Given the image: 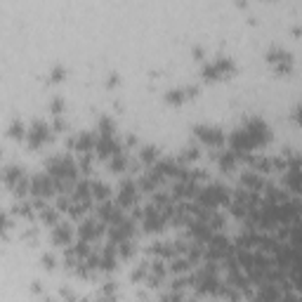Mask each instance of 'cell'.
Returning <instances> with one entry per match:
<instances>
[{
    "label": "cell",
    "mask_w": 302,
    "mask_h": 302,
    "mask_svg": "<svg viewBox=\"0 0 302 302\" xmlns=\"http://www.w3.org/2000/svg\"><path fill=\"white\" fill-rule=\"evenodd\" d=\"M234 71V64H231V59H227V57H220V59H215V62H210L208 66L203 68V76L210 80L215 78H229V74Z\"/></svg>",
    "instance_id": "6da1fadb"
},
{
    "label": "cell",
    "mask_w": 302,
    "mask_h": 302,
    "mask_svg": "<svg viewBox=\"0 0 302 302\" xmlns=\"http://www.w3.org/2000/svg\"><path fill=\"white\" fill-rule=\"evenodd\" d=\"M59 184V182H57L55 177H52V175H38V177H33L31 179V191L33 194H36V196H50V194H52V189H55V187Z\"/></svg>",
    "instance_id": "7a4b0ae2"
},
{
    "label": "cell",
    "mask_w": 302,
    "mask_h": 302,
    "mask_svg": "<svg viewBox=\"0 0 302 302\" xmlns=\"http://www.w3.org/2000/svg\"><path fill=\"white\" fill-rule=\"evenodd\" d=\"M196 135L203 140V142H208L210 147H220V144L224 142V135H222V130H217L213 128V125H198L196 128Z\"/></svg>",
    "instance_id": "3957f363"
},
{
    "label": "cell",
    "mask_w": 302,
    "mask_h": 302,
    "mask_svg": "<svg viewBox=\"0 0 302 302\" xmlns=\"http://www.w3.org/2000/svg\"><path fill=\"white\" fill-rule=\"evenodd\" d=\"M267 62L276 64L278 71H290V55L286 50H269L267 52Z\"/></svg>",
    "instance_id": "277c9868"
},
{
    "label": "cell",
    "mask_w": 302,
    "mask_h": 302,
    "mask_svg": "<svg viewBox=\"0 0 302 302\" xmlns=\"http://www.w3.org/2000/svg\"><path fill=\"white\" fill-rule=\"evenodd\" d=\"M48 132H50V130H48V125H45V123H40V121H38V123H33L31 130L26 132V137H29V144H31V147H40V144L48 140Z\"/></svg>",
    "instance_id": "5b68a950"
},
{
    "label": "cell",
    "mask_w": 302,
    "mask_h": 302,
    "mask_svg": "<svg viewBox=\"0 0 302 302\" xmlns=\"http://www.w3.org/2000/svg\"><path fill=\"white\" fill-rule=\"evenodd\" d=\"M196 95V87H184V90H173V92H168V102H173V104H179V102H184V99L194 97Z\"/></svg>",
    "instance_id": "8992f818"
},
{
    "label": "cell",
    "mask_w": 302,
    "mask_h": 302,
    "mask_svg": "<svg viewBox=\"0 0 302 302\" xmlns=\"http://www.w3.org/2000/svg\"><path fill=\"white\" fill-rule=\"evenodd\" d=\"M99 234H102V229H99V224H95V222H85L83 227H80V236H83V241L97 239Z\"/></svg>",
    "instance_id": "52a82bcc"
},
{
    "label": "cell",
    "mask_w": 302,
    "mask_h": 302,
    "mask_svg": "<svg viewBox=\"0 0 302 302\" xmlns=\"http://www.w3.org/2000/svg\"><path fill=\"white\" fill-rule=\"evenodd\" d=\"M52 239H55L57 243H68V241H71V229H68L66 224H57L55 231H52Z\"/></svg>",
    "instance_id": "ba28073f"
},
{
    "label": "cell",
    "mask_w": 302,
    "mask_h": 302,
    "mask_svg": "<svg viewBox=\"0 0 302 302\" xmlns=\"http://www.w3.org/2000/svg\"><path fill=\"white\" fill-rule=\"evenodd\" d=\"M24 135V125L19 123V121H12V125H10V137H21Z\"/></svg>",
    "instance_id": "9c48e42d"
},
{
    "label": "cell",
    "mask_w": 302,
    "mask_h": 302,
    "mask_svg": "<svg viewBox=\"0 0 302 302\" xmlns=\"http://www.w3.org/2000/svg\"><path fill=\"white\" fill-rule=\"evenodd\" d=\"M62 74H64V68H62V66L55 68V71H52V80H62V78H64Z\"/></svg>",
    "instance_id": "30bf717a"
},
{
    "label": "cell",
    "mask_w": 302,
    "mask_h": 302,
    "mask_svg": "<svg viewBox=\"0 0 302 302\" xmlns=\"http://www.w3.org/2000/svg\"><path fill=\"white\" fill-rule=\"evenodd\" d=\"M295 118H297V121H300V123H302V104L295 109Z\"/></svg>",
    "instance_id": "8fae6325"
}]
</instances>
